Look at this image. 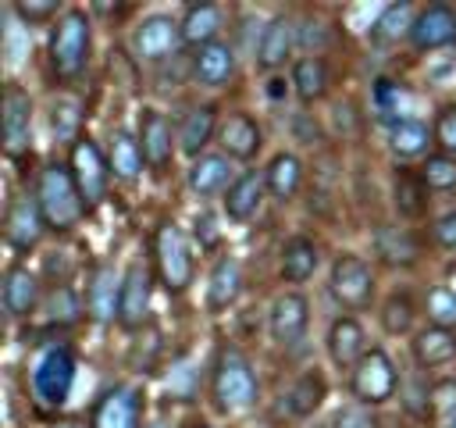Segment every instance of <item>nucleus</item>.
Wrapping results in <instances>:
<instances>
[{
    "instance_id": "c9c22d12",
    "label": "nucleus",
    "mask_w": 456,
    "mask_h": 428,
    "mask_svg": "<svg viewBox=\"0 0 456 428\" xmlns=\"http://www.w3.org/2000/svg\"><path fill=\"white\" fill-rule=\"evenodd\" d=\"M324 396H328V382H324V374L317 367H310V371H303L292 382V389H289V410L296 417H310L324 403Z\"/></svg>"
},
{
    "instance_id": "f3484780",
    "label": "nucleus",
    "mask_w": 456,
    "mask_h": 428,
    "mask_svg": "<svg viewBox=\"0 0 456 428\" xmlns=\"http://www.w3.org/2000/svg\"><path fill=\"white\" fill-rule=\"evenodd\" d=\"M363 353H367V332H363L360 317H353V314L335 317L331 328H328V357H331V364L342 367V371H353Z\"/></svg>"
},
{
    "instance_id": "09e8293b",
    "label": "nucleus",
    "mask_w": 456,
    "mask_h": 428,
    "mask_svg": "<svg viewBox=\"0 0 456 428\" xmlns=\"http://www.w3.org/2000/svg\"><path fill=\"white\" fill-rule=\"evenodd\" d=\"M335 125H338V132L346 136H356L360 132V114H356V107L349 103V100H342V103H335Z\"/></svg>"
},
{
    "instance_id": "9b49d317",
    "label": "nucleus",
    "mask_w": 456,
    "mask_h": 428,
    "mask_svg": "<svg viewBox=\"0 0 456 428\" xmlns=\"http://www.w3.org/2000/svg\"><path fill=\"white\" fill-rule=\"evenodd\" d=\"M150 296H153V271L142 257H135L125 275H121V300H118V321L125 328H139L146 321L150 310Z\"/></svg>"
},
{
    "instance_id": "864d4df0",
    "label": "nucleus",
    "mask_w": 456,
    "mask_h": 428,
    "mask_svg": "<svg viewBox=\"0 0 456 428\" xmlns=\"http://www.w3.org/2000/svg\"><path fill=\"white\" fill-rule=\"evenodd\" d=\"M61 428H78V424H71V421H64V424H61Z\"/></svg>"
},
{
    "instance_id": "473e14b6",
    "label": "nucleus",
    "mask_w": 456,
    "mask_h": 428,
    "mask_svg": "<svg viewBox=\"0 0 456 428\" xmlns=\"http://www.w3.org/2000/svg\"><path fill=\"white\" fill-rule=\"evenodd\" d=\"M118 300H121V282L110 268H100L89 282L86 292V310L93 321H114L118 317Z\"/></svg>"
},
{
    "instance_id": "c756f323",
    "label": "nucleus",
    "mask_w": 456,
    "mask_h": 428,
    "mask_svg": "<svg viewBox=\"0 0 456 428\" xmlns=\"http://www.w3.org/2000/svg\"><path fill=\"white\" fill-rule=\"evenodd\" d=\"M4 307L14 317H28L39 307V278L28 268H11L4 278Z\"/></svg>"
},
{
    "instance_id": "a18cd8bd",
    "label": "nucleus",
    "mask_w": 456,
    "mask_h": 428,
    "mask_svg": "<svg viewBox=\"0 0 456 428\" xmlns=\"http://www.w3.org/2000/svg\"><path fill=\"white\" fill-rule=\"evenodd\" d=\"M431 132H435V143H438L445 153H456V107H442Z\"/></svg>"
},
{
    "instance_id": "4468645a",
    "label": "nucleus",
    "mask_w": 456,
    "mask_h": 428,
    "mask_svg": "<svg viewBox=\"0 0 456 428\" xmlns=\"http://www.w3.org/2000/svg\"><path fill=\"white\" fill-rule=\"evenodd\" d=\"M139 417H142L139 389L114 385V389H107L96 399L93 417H89V428H139Z\"/></svg>"
},
{
    "instance_id": "37998d69",
    "label": "nucleus",
    "mask_w": 456,
    "mask_h": 428,
    "mask_svg": "<svg viewBox=\"0 0 456 428\" xmlns=\"http://www.w3.org/2000/svg\"><path fill=\"white\" fill-rule=\"evenodd\" d=\"M46 314H50V321H64V325L82 314L78 296L71 292V285H61V289H53V292L46 296Z\"/></svg>"
},
{
    "instance_id": "f03ea898",
    "label": "nucleus",
    "mask_w": 456,
    "mask_h": 428,
    "mask_svg": "<svg viewBox=\"0 0 456 428\" xmlns=\"http://www.w3.org/2000/svg\"><path fill=\"white\" fill-rule=\"evenodd\" d=\"M256 392H260V382L246 353L239 346H221L214 357V371H210V396L217 410L224 414L249 410L256 403Z\"/></svg>"
},
{
    "instance_id": "a878e982",
    "label": "nucleus",
    "mask_w": 456,
    "mask_h": 428,
    "mask_svg": "<svg viewBox=\"0 0 456 428\" xmlns=\"http://www.w3.org/2000/svg\"><path fill=\"white\" fill-rule=\"evenodd\" d=\"M178 25H182V43H189V46L200 50V46H207V43L217 39V32L224 25V11L217 4H210V0L189 4L185 14L178 18Z\"/></svg>"
},
{
    "instance_id": "4be33fe9",
    "label": "nucleus",
    "mask_w": 456,
    "mask_h": 428,
    "mask_svg": "<svg viewBox=\"0 0 456 428\" xmlns=\"http://www.w3.org/2000/svg\"><path fill=\"white\" fill-rule=\"evenodd\" d=\"M264 193H267V175H264L260 168L239 171L235 182H232L228 193H224V214H228L232 221H249L253 210L260 207Z\"/></svg>"
},
{
    "instance_id": "e433bc0d",
    "label": "nucleus",
    "mask_w": 456,
    "mask_h": 428,
    "mask_svg": "<svg viewBox=\"0 0 456 428\" xmlns=\"http://www.w3.org/2000/svg\"><path fill=\"white\" fill-rule=\"evenodd\" d=\"M413 317H417L413 292H410V289L388 292V300L381 303V328H385L388 335H403V332H413Z\"/></svg>"
},
{
    "instance_id": "423d86ee",
    "label": "nucleus",
    "mask_w": 456,
    "mask_h": 428,
    "mask_svg": "<svg viewBox=\"0 0 456 428\" xmlns=\"http://www.w3.org/2000/svg\"><path fill=\"white\" fill-rule=\"evenodd\" d=\"M0 143L7 157H25L32 146V96L18 82L0 93Z\"/></svg>"
},
{
    "instance_id": "a19ab883",
    "label": "nucleus",
    "mask_w": 456,
    "mask_h": 428,
    "mask_svg": "<svg viewBox=\"0 0 456 428\" xmlns=\"http://www.w3.org/2000/svg\"><path fill=\"white\" fill-rule=\"evenodd\" d=\"M424 193H428V189H420L413 175H406V171L395 175V189H392V196H395V210H399L406 221H413V218L424 214Z\"/></svg>"
},
{
    "instance_id": "4c0bfd02",
    "label": "nucleus",
    "mask_w": 456,
    "mask_h": 428,
    "mask_svg": "<svg viewBox=\"0 0 456 428\" xmlns=\"http://www.w3.org/2000/svg\"><path fill=\"white\" fill-rule=\"evenodd\" d=\"M82 118H86V111H82V103L78 100H71V96H64V100H57L53 103V111H50V128H53V136H57V143H68V146H75L82 136Z\"/></svg>"
},
{
    "instance_id": "f257e3e1",
    "label": "nucleus",
    "mask_w": 456,
    "mask_h": 428,
    "mask_svg": "<svg viewBox=\"0 0 456 428\" xmlns=\"http://www.w3.org/2000/svg\"><path fill=\"white\" fill-rule=\"evenodd\" d=\"M36 203L43 210V221L46 228L53 232H75L82 214H86V203H82V193L75 185V175L68 164L61 160H46L36 175Z\"/></svg>"
},
{
    "instance_id": "aec40b11",
    "label": "nucleus",
    "mask_w": 456,
    "mask_h": 428,
    "mask_svg": "<svg viewBox=\"0 0 456 428\" xmlns=\"http://www.w3.org/2000/svg\"><path fill=\"white\" fill-rule=\"evenodd\" d=\"M217 143H221V153L235 160H253L260 150V125L246 111H232L217 128Z\"/></svg>"
},
{
    "instance_id": "49530a36",
    "label": "nucleus",
    "mask_w": 456,
    "mask_h": 428,
    "mask_svg": "<svg viewBox=\"0 0 456 428\" xmlns=\"http://www.w3.org/2000/svg\"><path fill=\"white\" fill-rule=\"evenodd\" d=\"M14 14H21V21L39 25V21L61 14V4H57V0H18V4H14Z\"/></svg>"
},
{
    "instance_id": "5701e85b",
    "label": "nucleus",
    "mask_w": 456,
    "mask_h": 428,
    "mask_svg": "<svg viewBox=\"0 0 456 428\" xmlns=\"http://www.w3.org/2000/svg\"><path fill=\"white\" fill-rule=\"evenodd\" d=\"M374 253L392 268H410L420 260V235L410 225H381L374 232Z\"/></svg>"
},
{
    "instance_id": "1a4fd4ad",
    "label": "nucleus",
    "mask_w": 456,
    "mask_h": 428,
    "mask_svg": "<svg viewBox=\"0 0 456 428\" xmlns=\"http://www.w3.org/2000/svg\"><path fill=\"white\" fill-rule=\"evenodd\" d=\"M75 385V353L68 346H53L32 371V392L46 407H61Z\"/></svg>"
},
{
    "instance_id": "8fccbe9b",
    "label": "nucleus",
    "mask_w": 456,
    "mask_h": 428,
    "mask_svg": "<svg viewBox=\"0 0 456 428\" xmlns=\"http://www.w3.org/2000/svg\"><path fill=\"white\" fill-rule=\"evenodd\" d=\"M331 428H374V421L360 410V407H342L338 414H335V424Z\"/></svg>"
},
{
    "instance_id": "6e6552de",
    "label": "nucleus",
    "mask_w": 456,
    "mask_h": 428,
    "mask_svg": "<svg viewBox=\"0 0 456 428\" xmlns=\"http://www.w3.org/2000/svg\"><path fill=\"white\" fill-rule=\"evenodd\" d=\"M68 168H71V175H75V185H78V193H82L86 210L100 207L103 196H107V182H110V175H114L107 153H103L89 136H82V139L71 146Z\"/></svg>"
},
{
    "instance_id": "7ed1b4c3",
    "label": "nucleus",
    "mask_w": 456,
    "mask_h": 428,
    "mask_svg": "<svg viewBox=\"0 0 456 428\" xmlns=\"http://www.w3.org/2000/svg\"><path fill=\"white\" fill-rule=\"evenodd\" d=\"M89 43H93V29L89 18L82 11H64L50 32V64L61 78H75L86 68L89 57Z\"/></svg>"
},
{
    "instance_id": "c85d7f7f",
    "label": "nucleus",
    "mask_w": 456,
    "mask_h": 428,
    "mask_svg": "<svg viewBox=\"0 0 456 428\" xmlns=\"http://www.w3.org/2000/svg\"><path fill=\"white\" fill-rule=\"evenodd\" d=\"M264 175H267V193L274 200H292L299 193V185H303V160H299V153L281 150V153H274L267 160Z\"/></svg>"
},
{
    "instance_id": "79ce46f5",
    "label": "nucleus",
    "mask_w": 456,
    "mask_h": 428,
    "mask_svg": "<svg viewBox=\"0 0 456 428\" xmlns=\"http://www.w3.org/2000/svg\"><path fill=\"white\" fill-rule=\"evenodd\" d=\"M428 410H431V417L442 421V428L456 417V378H445L435 389H428Z\"/></svg>"
},
{
    "instance_id": "b1692460",
    "label": "nucleus",
    "mask_w": 456,
    "mask_h": 428,
    "mask_svg": "<svg viewBox=\"0 0 456 428\" xmlns=\"http://www.w3.org/2000/svg\"><path fill=\"white\" fill-rule=\"evenodd\" d=\"M292 46H296V21L289 14H274L264 25L260 39H256V64L267 68V71L271 68H281L289 61V50Z\"/></svg>"
},
{
    "instance_id": "cd10ccee",
    "label": "nucleus",
    "mask_w": 456,
    "mask_h": 428,
    "mask_svg": "<svg viewBox=\"0 0 456 428\" xmlns=\"http://www.w3.org/2000/svg\"><path fill=\"white\" fill-rule=\"evenodd\" d=\"M431 128L420 118H395L388 121V150L403 160L410 157H428V143H431Z\"/></svg>"
},
{
    "instance_id": "c03bdc74",
    "label": "nucleus",
    "mask_w": 456,
    "mask_h": 428,
    "mask_svg": "<svg viewBox=\"0 0 456 428\" xmlns=\"http://www.w3.org/2000/svg\"><path fill=\"white\" fill-rule=\"evenodd\" d=\"M328 43H331V36H328L324 18H303V21L296 25V46H303V50H321V46H328Z\"/></svg>"
},
{
    "instance_id": "39448f33",
    "label": "nucleus",
    "mask_w": 456,
    "mask_h": 428,
    "mask_svg": "<svg viewBox=\"0 0 456 428\" xmlns=\"http://www.w3.org/2000/svg\"><path fill=\"white\" fill-rule=\"evenodd\" d=\"M349 389H353V396H356L360 403H367V407L388 403V399L395 396V389H399V371H395L392 357H388L381 346L367 350V353L360 357V364L349 371Z\"/></svg>"
},
{
    "instance_id": "ea45409f",
    "label": "nucleus",
    "mask_w": 456,
    "mask_h": 428,
    "mask_svg": "<svg viewBox=\"0 0 456 428\" xmlns=\"http://www.w3.org/2000/svg\"><path fill=\"white\" fill-rule=\"evenodd\" d=\"M424 310H428V325L456 328V289H449V285H431V289L424 292Z\"/></svg>"
},
{
    "instance_id": "72a5a7b5",
    "label": "nucleus",
    "mask_w": 456,
    "mask_h": 428,
    "mask_svg": "<svg viewBox=\"0 0 456 428\" xmlns=\"http://www.w3.org/2000/svg\"><path fill=\"white\" fill-rule=\"evenodd\" d=\"M413 7L410 4H388L378 18H374V25H370V39L378 43V46H392V43H403V36L410 39V29H413Z\"/></svg>"
},
{
    "instance_id": "f8f14e48",
    "label": "nucleus",
    "mask_w": 456,
    "mask_h": 428,
    "mask_svg": "<svg viewBox=\"0 0 456 428\" xmlns=\"http://www.w3.org/2000/svg\"><path fill=\"white\" fill-rule=\"evenodd\" d=\"M306 325H310V303L303 292H281L274 303H271V314H267V328H271V339L278 346H299L306 339Z\"/></svg>"
},
{
    "instance_id": "ddd939ff",
    "label": "nucleus",
    "mask_w": 456,
    "mask_h": 428,
    "mask_svg": "<svg viewBox=\"0 0 456 428\" xmlns=\"http://www.w3.org/2000/svg\"><path fill=\"white\" fill-rule=\"evenodd\" d=\"M43 225H46V221H43V210H39L36 196L18 193V196L7 203V214H4V239H7L11 250L28 253V250L39 243Z\"/></svg>"
},
{
    "instance_id": "dca6fc26",
    "label": "nucleus",
    "mask_w": 456,
    "mask_h": 428,
    "mask_svg": "<svg viewBox=\"0 0 456 428\" xmlns=\"http://www.w3.org/2000/svg\"><path fill=\"white\" fill-rule=\"evenodd\" d=\"M139 146H142V157L153 171H164L167 160H171V150H175V125L164 111L157 107H146L139 114Z\"/></svg>"
},
{
    "instance_id": "a211bd4d",
    "label": "nucleus",
    "mask_w": 456,
    "mask_h": 428,
    "mask_svg": "<svg viewBox=\"0 0 456 428\" xmlns=\"http://www.w3.org/2000/svg\"><path fill=\"white\" fill-rule=\"evenodd\" d=\"M410 353H413V360H417L420 371L449 367V364L456 360V335H452V328L428 325V328L413 332V339H410Z\"/></svg>"
},
{
    "instance_id": "5fc2aeb1",
    "label": "nucleus",
    "mask_w": 456,
    "mask_h": 428,
    "mask_svg": "<svg viewBox=\"0 0 456 428\" xmlns=\"http://www.w3.org/2000/svg\"><path fill=\"white\" fill-rule=\"evenodd\" d=\"M445 428H456V417H452V421H449V424H445Z\"/></svg>"
},
{
    "instance_id": "2eb2a0df",
    "label": "nucleus",
    "mask_w": 456,
    "mask_h": 428,
    "mask_svg": "<svg viewBox=\"0 0 456 428\" xmlns=\"http://www.w3.org/2000/svg\"><path fill=\"white\" fill-rule=\"evenodd\" d=\"M410 43L413 50H442L456 43V11L445 4H428L424 11H417L413 29H410Z\"/></svg>"
},
{
    "instance_id": "6e6d98bb",
    "label": "nucleus",
    "mask_w": 456,
    "mask_h": 428,
    "mask_svg": "<svg viewBox=\"0 0 456 428\" xmlns=\"http://www.w3.org/2000/svg\"><path fill=\"white\" fill-rule=\"evenodd\" d=\"M200 428H210V424H200Z\"/></svg>"
},
{
    "instance_id": "412c9836",
    "label": "nucleus",
    "mask_w": 456,
    "mask_h": 428,
    "mask_svg": "<svg viewBox=\"0 0 456 428\" xmlns=\"http://www.w3.org/2000/svg\"><path fill=\"white\" fill-rule=\"evenodd\" d=\"M232 182H235V175H232L228 153H210V150H207V153L196 157L192 168H189V189H192L196 196H203V200L224 196Z\"/></svg>"
},
{
    "instance_id": "6ab92c4d",
    "label": "nucleus",
    "mask_w": 456,
    "mask_h": 428,
    "mask_svg": "<svg viewBox=\"0 0 456 428\" xmlns=\"http://www.w3.org/2000/svg\"><path fill=\"white\" fill-rule=\"evenodd\" d=\"M232 75H235V54H232L228 43L214 39V43H207V46H200V50L192 54V78H196L200 86H207V89H224V86L232 82Z\"/></svg>"
},
{
    "instance_id": "de8ad7c7",
    "label": "nucleus",
    "mask_w": 456,
    "mask_h": 428,
    "mask_svg": "<svg viewBox=\"0 0 456 428\" xmlns=\"http://www.w3.org/2000/svg\"><path fill=\"white\" fill-rule=\"evenodd\" d=\"M431 239H435L438 250L456 253V210H445L431 221Z\"/></svg>"
},
{
    "instance_id": "bb28decb",
    "label": "nucleus",
    "mask_w": 456,
    "mask_h": 428,
    "mask_svg": "<svg viewBox=\"0 0 456 428\" xmlns=\"http://www.w3.org/2000/svg\"><path fill=\"white\" fill-rule=\"evenodd\" d=\"M214 136H217V114H214L210 103L192 107V111L182 118V125H178V146H182L185 157H203V153H207V143H210Z\"/></svg>"
},
{
    "instance_id": "2f4dec72",
    "label": "nucleus",
    "mask_w": 456,
    "mask_h": 428,
    "mask_svg": "<svg viewBox=\"0 0 456 428\" xmlns=\"http://www.w3.org/2000/svg\"><path fill=\"white\" fill-rule=\"evenodd\" d=\"M317 271V246L306 235H292L281 246V278L289 285H303L310 282Z\"/></svg>"
},
{
    "instance_id": "58836bf2",
    "label": "nucleus",
    "mask_w": 456,
    "mask_h": 428,
    "mask_svg": "<svg viewBox=\"0 0 456 428\" xmlns=\"http://www.w3.org/2000/svg\"><path fill=\"white\" fill-rule=\"evenodd\" d=\"M420 182L431 193H452L456 189V157L452 153H428L420 164Z\"/></svg>"
},
{
    "instance_id": "7c9ffc66",
    "label": "nucleus",
    "mask_w": 456,
    "mask_h": 428,
    "mask_svg": "<svg viewBox=\"0 0 456 428\" xmlns=\"http://www.w3.org/2000/svg\"><path fill=\"white\" fill-rule=\"evenodd\" d=\"M107 160H110V171L125 182L139 178L146 157H142V146H139V136H132L128 128H114L110 132V146H107Z\"/></svg>"
},
{
    "instance_id": "603ef678",
    "label": "nucleus",
    "mask_w": 456,
    "mask_h": 428,
    "mask_svg": "<svg viewBox=\"0 0 456 428\" xmlns=\"http://www.w3.org/2000/svg\"><path fill=\"white\" fill-rule=\"evenodd\" d=\"M146 428H171V424H167V421H150Z\"/></svg>"
},
{
    "instance_id": "f704fd0d",
    "label": "nucleus",
    "mask_w": 456,
    "mask_h": 428,
    "mask_svg": "<svg viewBox=\"0 0 456 428\" xmlns=\"http://www.w3.org/2000/svg\"><path fill=\"white\" fill-rule=\"evenodd\" d=\"M292 86H296V93H299L303 103L321 100L328 93V64H324V57H317V54L299 57L292 64Z\"/></svg>"
},
{
    "instance_id": "20e7f679",
    "label": "nucleus",
    "mask_w": 456,
    "mask_h": 428,
    "mask_svg": "<svg viewBox=\"0 0 456 428\" xmlns=\"http://www.w3.org/2000/svg\"><path fill=\"white\" fill-rule=\"evenodd\" d=\"M153 257H157V275L167 285V292H185L192 285V246L189 235L175 221H160L153 235Z\"/></svg>"
},
{
    "instance_id": "393cba45",
    "label": "nucleus",
    "mask_w": 456,
    "mask_h": 428,
    "mask_svg": "<svg viewBox=\"0 0 456 428\" xmlns=\"http://www.w3.org/2000/svg\"><path fill=\"white\" fill-rule=\"evenodd\" d=\"M239 292H242V264H239L232 253H224V257H217L214 268H210L207 307H210L214 314H221V310H228V307L239 300Z\"/></svg>"
},
{
    "instance_id": "0eeeda50",
    "label": "nucleus",
    "mask_w": 456,
    "mask_h": 428,
    "mask_svg": "<svg viewBox=\"0 0 456 428\" xmlns=\"http://www.w3.org/2000/svg\"><path fill=\"white\" fill-rule=\"evenodd\" d=\"M328 292L346 307V310H367L374 300V275L370 264L356 253H342L331 260L328 271Z\"/></svg>"
},
{
    "instance_id": "9d476101",
    "label": "nucleus",
    "mask_w": 456,
    "mask_h": 428,
    "mask_svg": "<svg viewBox=\"0 0 456 428\" xmlns=\"http://www.w3.org/2000/svg\"><path fill=\"white\" fill-rule=\"evenodd\" d=\"M182 43V25L171 14H150L132 29V54L142 64H157L164 57H171Z\"/></svg>"
},
{
    "instance_id": "3c124183",
    "label": "nucleus",
    "mask_w": 456,
    "mask_h": 428,
    "mask_svg": "<svg viewBox=\"0 0 456 428\" xmlns=\"http://www.w3.org/2000/svg\"><path fill=\"white\" fill-rule=\"evenodd\" d=\"M196 235L203 243V250H210L217 243V228H214V214H200L196 218Z\"/></svg>"
}]
</instances>
